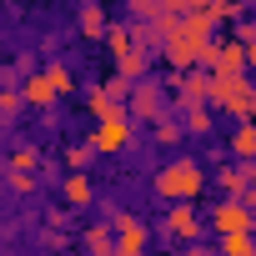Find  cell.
I'll return each mask as SVG.
<instances>
[{
	"instance_id": "6da1fadb",
	"label": "cell",
	"mask_w": 256,
	"mask_h": 256,
	"mask_svg": "<svg viewBox=\"0 0 256 256\" xmlns=\"http://www.w3.org/2000/svg\"><path fill=\"white\" fill-rule=\"evenodd\" d=\"M211 46H216V36H211V20H206V10H201V6H196V10H186V16L176 20V30L161 40V50H166L171 70H191V66H206Z\"/></svg>"
},
{
	"instance_id": "7a4b0ae2",
	"label": "cell",
	"mask_w": 256,
	"mask_h": 256,
	"mask_svg": "<svg viewBox=\"0 0 256 256\" xmlns=\"http://www.w3.org/2000/svg\"><path fill=\"white\" fill-rule=\"evenodd\" d=\"M151 191H156L161 201H171V206H196V196L206 191V171H201V161H191V156L166 161V166L151 176Z\"/></svg>"
},
{
	"instance_id": "3957f363",
	"label": "cell",
	"mask_w": 256,
	"mask_h": 256,
	"mask_svg": "<svg viewBox=\"0 0 256 256\" xmlns=\"http://www.w3.org/2000/svg\"><path fill=\"white\" fill-rule=\"evenodd\" d=\"M206 100L216 110H226L231 120H246V100H251V80L246 76H211V90Z\"/></svg>"
},
{
	"instance_id": "277c9868",
	"label": "cell",
	"mask_w": 256,
	"mask_h": 256,
	"mask_svg": "<svg viewBox=\"0 0 256 256\" xmlns=\"http://www.w3.org/2000/svg\"><path fill=\"white\" fill-rule=\"evenodd\" d=\"M131 146V116H126V106H116L106 120H96V131H90V151L96 156H116Z\"/></svg>"
},
{
	"instance_id": "5b68a950",
	"label": "cell",
	"mask_w": 256,
	"mask_h": 256,
	"mask_svg": "<svg viewBox=\"0 0 256 256\" xmlns=\"http://www.w3.org/2000/svg\"><path fill=\"white\" fill-rule=\"evenodd\" d=\"M161 106H166L161 80H136L131 96H126V116L131 120H161Z\"/></svg>"
},
{
	"instance_id": "8992f818",
	"label": "cell",
	"mask_w": 256,
	"mask_h": 256,
	"mask_svg": "<svg viewBox=\"0 0 256 256\" xmlns=\"http://www.w3.org/2000/svg\"><path fill=\"white\" fill-rule=\"evenodd\" d=\"M166 236H171V241H191V246H201V241H206V221H201V211H196V206H166Z\"/></svg>"
},
{
	"instance_id": "52a82bcc",
	"label": "cell",
	"mask_w": 256,
	"mask_h": 256,
	"mask_svg": "<svg viewBox=\"0 0 256 256\" xmlns=\"http://www.w3.org/2000/svg\"><path fill=\"white\" fill-rule=\"evenodd\" d=\"M106 226H116V256H146V221L116 211Z\"/></svg>"
},
{
	"instance_id": "ba28073f",
	"label": "cell",
	"mask_w": 256,
	"mask_h": 256,
	"mask_svg": "<svg viewBox=\"0 0 256 256\" xmlns=\"http://www.w3.org/2000/svg\"><path fill=\"white\" fill-rule=\"evenodd\" d=\"M251 221H256V216H251L241 201H216V206H211V231H216V236H246Z\"/></svg>"
},
{
	"instance_id": "9c48e42d",
	"label": "cell",
	"mask_w": 256,
	"mask_h": 256,
	"mask_svg": "<svg viewBox=\"0 0 256 256\" xmlns=\"http://www.w3.org/2000/svg\"><path fill=\"white\" fill-rule=\"evenodd\" d=\"M206 66H211V76H246V46L216 40L211 56H206ZM206 66H201V70H206Z\"/></svg>"
},
{
	"instance_id": "30bf717a",
	"label": "cell",
	"mask_w": 256,
	"mask_h": 256,
	"mask_svg": "<svg viewBox=\"0 0 256 256\" xmlns=\"http://www.w3.org/2000/svg\"><path fill=\"white\" fill-rule=\"evenodd\" d=\"M216 186L226 191V201H241L246 191H256V166H241V161H226L216 171Z\"/></svg>"
},
{
	"instance_id": "8fae6325",
	"label": "cell",
	"mask_w": 256,
	"mask_h": 256,
	"mask_svg": "<svg viewBox=\"0 0 256 256\" xmlns=\"http://www.w3.org/2000/svg\"><path fill=\"white\" fill-rule=\"evenodd\" d=\"M231 156H236L241 166H256V120L231 126Z\"/></svg>"
},
{
	"instance_id": "7c38bea8",
	"label": "cell",
	"mask_w": 256,
	"mask_h": 256,
	"mask_svg": "<svg viewBox=\"0 0 256 256\" xmlns=\"http://www.w3.org/2000/svg\"><path fill=\"white\" fill-rule=\"evenodd\" d=\"M80 246H86V256H116V231L106 221H96L80 231Z\"/></svg>"
},
{
	"instance_id": "4fadbf2b",
	"label": "cell",
	"mask_w": 256,
	"mask_h": 256,
	"mask_svg": "<svg viewBox=\"0 0 256 256\" xmlns=\"http://www.w3.org/2000/svg\"><path fill=\"white\" fill-rule=\"evenodd\" d=\"M16 90H20V106H50V100H56V86H50V76H46V70H40V76H30V80H20Z\"/></svg>"
},
{
	"instance_id": "5bb4252c",
	"label": "cell",
	"mask_w": 256,
	"mask_h": 256,
	"mask_svg": "<svg viewBox=\"0 0 256 256\" xmlns=\"http://www.w3.org/2000/svg\"><path fill=\"white\" fill-rule=\"evenodd\" d=\"M116 76H120L126 86H136V80H146V76H151V56H146V50H126V56L116 60Z\"/></svg>"
},
{
	"instance_id": "9a60e30c",
	"label": "cell",
	"mask_w": 256,
	"mask_h": 256,
	"mask_svg": "<svg viewBox=\"0 0 256 256\" xmlns=\"http://www.w3.org/2000/svg\"><path fill=\"white\" fill-rule=\"evenodd\" d=\"M211 106H186V116H181V136H211Z\"/></svg>"
},
{
	"instance_id": "2e32d148",
	"label": "cell",
	"mask_w": 256,
	"mask_h": 256,
	"mask_svg": "<svg viewBox=\"0 0 256 256\" xmlns=\"http://www.w3.org/2000/svg\"><path fill=\"white\" fill-rule=\"evenodd\" d=\"M90 161H96L90 141H80V146H66V176H86V171H90Z\"/></svg>"
},
{
	"instance_id": "e0dca14e",
	"label": "cell",
	"mask_w": 256,
	"mask_h": 256,
	"mask_svg": "<svg viewBox=\"0 0 256 256\" xmlns=\"http://www.w3.org/2000/svg\"><path fill=\"white\" fill-rule=\"evenodd\" d=\"M46 156H40V146H16V156H10V171L16 176H36V166H40Z\"/></svg>"
},
{
	"instance_id": "ac0fdd59",
	"label": "cell",
	"mask_w": 256,
	"mask_h": 256,
	"mask_svg": "<svg viewBox=\"0 0 256 256\" xmlns=\"http://www.w3.org/2000/svg\"><path fill=\"white\" fill-rule=\"evenodd\" d=\"M60 196L70 201V211H76V206H90V176H66Z\"/></svg>"
},
{
	"instance_id": "d6986e66",
	"label": "cell",
	"mask_w": 256,
	"mask_h": 256,
	"mask_svg": "<svg viewBox=\"0 0 256 256\" xmlns=\"http://www.w3.org/2000/svg\"><path fill=\"white\" fill-rule=\"evenodd\" d=\"M76 20H80V30H86L90 40H100V36H106V10H100V6H80V16H76Z\"/></svg>"
},
{
	"instance_id": "ffe728a7",
	"label": "cell",
	"mask_w": 256,
	"mask_h": 256,
	"mask_svg": "<svg viewBox=\"0 0 256 256\" xmlns=\"http://www.w3.org/2000/svg\"><path fill=\"white\" fill-rule=\"evenodd\" d=\"M100 40L110 46V56H116V60H120L126 50H136V46H131V30H126V26H106V36H100Z\"/></svg>"
},
{
	"instance_id": "44dd1931",
	"label": "cell",
	"mask_w": 256,
	"mask_h": 256,
	"mask_svg": "<svg viewBox=\"0 0 256 256\" xmlns=\"http://www.w3.org/2000/svg\"><path fill=\"white\" fill-rule=\"evenodd\" d=\"M46 76H50L56 96H70V90H76V76H70V66H46Z\"/></svg>"
},
{
	"instance_id": "7402d4cb",
	"label": "cell",
	"mask_w": 256,
	"mask_h": 256,
	"mask_svg": "<svg viewBox=\"0 0 256 256\" xmlns=\"http://www.w3.org/2000/svg\"><path fill=\"white\" fill-rule=\"evenodd\" d=\"M201 10H206V20H211V26H221V20H236V16H241V6H236V0H221V6H201Z\"/></svg>"
},
{
	"instance_id": "603a6c76",
	"label": "cell",
	"mask_w": 256,
	"mask_h": 256,
	"mask_svg": "<svg viewBox=\"0 0 256 256\" xmlns=\"http://www.w3.org/2000/svg\"><path fill=\"white\" fill-rule=\"evenodd\" d=\"M86 100H90V116H96V120H106V116H110V110H116V100H110V96H106V90H100V86H96V90H90V96H86Z\"/></svg>"
},
{
	"instance_id": "cb8c5ba5",
	"label": "cell",
	"mask_w": 256,
	"mask_h": 256,
	"mask_svg": "<svg viewBox=\"0 0 256 256\" xmlns=\"http://www.w3.org/2000/svg\"><path fill=\"white\" fill-rule=\"evenodd\" d=\"M16 116H20V90L6 86V90H0V120H16Z\"/></svg>"
},
{
	"instance_id": "d4e9b609",
	"label": "cell",
	"mask_w": 256,
	"mask_h": 256,
	"mask_svg": "<svg viewBox=\"0 0 256 256\" xmlns=\"http://www.w3.org/2000/svg\"><path fill=\"white\" fill-rule=\"evenodd\" d=\"M156 141H161V146H176V141H181V126L161 116V120H156Z\"/></svg>"
},
{
	"instance_id": "484cf974",
	"label": "cell",
	"mask_w": 256,
	"mask_h": 256,
	"mask_svg": "<svg viewBox=\"0 0 256 256\" xmlns=\"http://www.w3.org/2000/svg\"><path fill=\"white\" fill-rule=\"evenodd\" d=\"M100 90H106V96H110V100H116V106H126V96H131V86H126V80H120V76H110V80H106V86H100Z\"/></svg>"
},
{
	"instance_id": "4316f807",
	"label": "cell",
	"mask_w": 256,
	"mask_h": 256,
	"mask_svg": "<svg viewBox=\"0 0 256 256\" xmlns=\"http://www.w3.org/2000/svg\"><path fill=\"white\" fill-rule=\"evenodd\" d=\"M131 16H136V20H156V16H161V6H156V0H136Z\"/></svg>"
},
{
	"instance_id": "83f0119b",
	"label": "cell",
	"mask_w": 256,
	"mask_h": 256,
	"mask_svg": "<svg viewBox=\"0 0 256 256\" xmlns=\"http://www.w3.org/2000/svg\"><path fill=\"white\" fill-rule=\"evenodd\" d=\"M10 186H16V191H20V196H30V191H36V176H16V181H10Z\"/></svg>"
},
{
	"instance_id": "f1b7e54d",
	"label": "cell",
	"mask_w": 256,
	"mask_h": 256,
	"mask_svg": "<svg viewBox=\"0 0 256 256\" xmlns=\"http://www.w3.org/2000/svg\"><path fill=\"white\" fill-rule=\"evenodd\" d=\"M66 246H70V241H66L60 231H50V236H46V251H66Z\"/></svg>"
},
{
	"instance_id": "f546056e",
	"label": "cell",
	"mask_w": 256,
	"mask_h": 256,
	"mask_svg": "<svg viewBox=\"0 0 256 256\" xmlns=\"http://www.w3.org/2000/svg\"><path fill=\"white\" fill-rule=\"evenodd\" d=\"M181 256H221V251H216V246H206V241H201V246H186V251H181Z\"/></svg>"
},
{
	"instance_id": "4dcf8cb0",
	"label": "cell",
	"mask_w": 256,
	"mask_h": 256,
	"mask_svg": "<svg viewBox=\"0 0 256 256\" xmlns=\"http://www.w3.org/2000/svg\"><path fill=\"white\" fill-rule=\"evenodd\" d=\"M246 66H251V70H256V46H246Z\"/></svg>"
},
{
	"instance_id": "1f68e13d",
	"label": "cell",
	"mask_w": 256,
	"mask_h": 256,
	"mask_svg": "<svg viewBox=\"0 0 256 256\" xmlns=\"http://www.w3.org/2000/svg\"><path fill=\"white\" fill-rule=\"evenodd\" d=\"M246 236H251V246H256V221H251V231H246Z\"/></svg>"
},
{
	"instance_id": "d6a6232c",
	"label": "cell",
	"mask_w": 256,
	"mask_h": 256,
	"mask_svg": "<svg viewBox=\"0 0 256 256\" xmlns=\"http://www.w3.org/2000/svg\"><path fill=\"white\" fill-rule=\"evenodd\" d=\"M166 256H181V251H166Z\"/></svg>"
}]
</instances>
